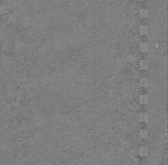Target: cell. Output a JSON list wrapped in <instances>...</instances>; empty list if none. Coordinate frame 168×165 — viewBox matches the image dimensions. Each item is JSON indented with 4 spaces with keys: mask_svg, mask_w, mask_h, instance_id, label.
Returning a JSON list of instances; mask_svg holds the SVG:
<instances>
[{
    "mask_svg": "<svg viewBox=\"0 0 168 165\" xmlns=\"http://www.w3.org/2000/svg\"><path fill=\"white\" fill-rule=\"evenodd\" d=\"M139 83H140V86L141 87H144V88L147 87V86H148V85H149V80L146 77H142V78L140 79Z\"/></svg>",
    "mask_w": 168,
    "mask_h": 165,
    "instance_id": "1",
    "label": "cell"
},
{
    "mask_svg": "<svg viewBox=\"0 0 168 165\" xmlns=\"http://www.w3.org/2000/svg\"><path fill=\"white\" fill-rule=\"evenodd\" d=\"M139 155L140 156L142 157H145V156H147L148 155V148L147 147H141L139 149Z\"/></svg>",
    "mask_w": 168,
    "mask_h": 165,
    "instance_id": "2",
    "label": "cell"
},
{
    "mask_svg": "<svg viewBox=\"0 0 168 165\" xmlns=\"http://www.w3.org/2000/svg\"><path fill=\"white\" fill-rule=\"evenodd\" d=\"M148 96L147 95H141L139 97V102L142 105H146V104L148 103Z\"/></svg>",
    "mask_w": 168,
    "mask_h": 165,
    "instance_id": "3",
    "label": "cell"
},
{
    "mask_svg": "<svg viewBox=\"0 0 168 165\" xmlns=\"http://www.w3.org/2000/svg\"><path fill=\"white\" fill-rule=\"evenodd\" d=\"M139 49L142 53H147L149 50V45L147 44H146V43H142V44H140Z\"/></svg>",
    "mask_w": 168,
    "mask_h": 165,
    "instance_id": "4",
    "label": "cell"
},
{
    "mask_svg": "<svg viewBox=\"0 0 168 165\" xmlns=\"http://www.w3.org/2000/svg\"><path fill=\"white\" fill-rule=\"evenodd\" d=\"M139 31H140L141 35H146L148 34L149 28H148V27H146V26H141L139 28Z\"/></svg>",
    "mask_w": 168,
    "mask_h": 165,
    "instance_id": "5",
    "label": "cell"
},
{
    "mask_svg": "<svg viewBox=\"0 0 168 165\" xmlns=\"http://www.w3.org/2000/svg\"><path fill=\"white\" fill-rule=\"evenodd\" d=\"M139 65L141 67V69H147L149 67V64H148V61L146 60H141L140 63H139Z\"/></svg>",
    "mask_w": 168,
    "mask_h": 165,
    "instance_id": "6",
    "label": "cell"
},
{
    "mask_svg": "<svg viewBox=\"0 0 168 165\" xmlns=\"http://www.w3.org/2000/svg\"><path fill=\"white\" fill-rule=\"evenodd\" d=\"M139 136L140 138L142 139H146L148 138V131L146 130H141L139 131Z\"/></svg>",
    "mask_w": 168,
    "mask_h": 165,
    "instance_id": "7",
    "label": "cell"
},
{
    "mask_svg": "<svg viewBox=\"0 0 168 165\" xmlns=\"http://www.w3.org/2000/svg\"><path fill=\"white\" fill-rule=\"evenodd\" d=\"M140 16L142 18H146L149 15V11L147 9H141L139 11Z\"/></svg>",
    "mask_w": 168,
    "mask_h": 165,
    "instance_id": "8",
    "label": "cell"
},
{
    "mask_svg": "<svg viewBox=\"0 0 168 165\" xmlns=\"http://www.w3.org/2000/svg\"><path fill=\"white\" fill-rule=\"evenodd\" d=\"M139 119L141 122H147L148 121V115L146 113H142L139 114Z\"/></svg>",
    "mask_w": 168,
    "mask_h": 165,
    "instance_id": "9",
    "label": "cell"
},
{
    "mask_svg": "<svg viewBox=\"0 0 168 165\" xmlns=\"http://www.w3.org/2000/svg\"><path fill=\"white\" fill-rule=\"evenodd\" d=\"M142 1H146V0H142Z\"/></svg>",
    "mask_w": 168,
    "mask_h": 165,
    "instance_id": "10",
    "label": "cell"
}]
</instances>
